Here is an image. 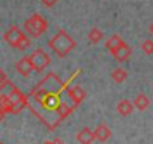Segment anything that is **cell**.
Listing matches in <instances>:
<instances>
[{
	"label": "cell",
	"mask_w": 153,
	"mask_h": 144,
	"mask_svg": "<svg viewBox=\"0 0 153 144\" xmlns=\"http://www.w3.org/2000/svg\"><path fill=\"white\" fill-rule=\"evenodd\" d=\"M66 84L56 77L54 72L50 74L27 95V108L50 129L53 131L62 122L57 116V110L62 105V92L66 90Z\"/></svg>",
	"instance_id": "cell-1"
},
{
	"label": "cell",
	"mask_w": 153,
	"mask_h": 144,
	"mask_svg": "<svg viewBox=\"0 0 153 144\" xmlns=\"http://www.w3.org/2000/svg\"><path fill=\"white\" fill-rule=\"evenodd\" d=\"M48 47L53 50V53L57 57H66L72 50H75L76 42L75 39L65 30H59L50 41H48Z\"/></svg>",
	"instance_id": "cell-2"
},
{
	"label": "cell",
	"mask_w": 153,
	"mask_h": 144,
	"mask_svg": "<svg viewBox=\"0 0 153 144\" xmlns=\"http://www.w3.org/2000/svg\"><path fill=\"white\" fill-rule=\"evenodd\" d=\"M47 29H48V21L39 14H33L29 20L24 21V30L33 39H38L41 35H44Z\"/></svg>",
	"instance_id": "cell-3"
},
{
	"label": "cell",
	"mask_w": 153,
	"mask_h": 144,
	"mask_svg": "<svg viewBox=\"0 0 153 144\" xmlns=\"http://www.w3.org/2000/svg\"><path fill=\"white\" fill-rule=\"evenodd\" d=\"M29 57H30L33 71H36V72H42V71L51 63L50 56H48L42 48H36V50L32 53V56H29Z\"/></svg>",
	"instance_id": "cell-4"
},
{
	"label": "cell",
	"mask_w": 153,
	"mask_h": 144,
	"mask_svg": "<svg viewBox=\"0 0 153 144\" xmlns=\"http://www.w3.org/2000/svg\"><path fill=\"white\" fill-rule=\"evenodd\" d=\"M23 35H24V33L20 30V27H18V26H11V27H9V30H6V32H5L3 39H5L11 47L17 48V45H18L20 39L23 38Z\"/></svg>",
	"instance_id": "cell-5"
},
{
	"label": "cell",
	"mask_w": 153,
	"mask_h": 144,
	"mask_svg": "<svg viewBox=\"0 0 153 144\" xmlns=\"http://www.w3.org/2000/svg\"><path fill=\"white\" fill-rule=\"evenodd\" d=\"M66 93H68L69 99L74 102V105H75V107H78V105L84 101V98H86V92H84L80 86H72V87H68V89H66Z\"/></svg>",
	"instance_id": "cell-6"
},
{
	"label": "cell",
	"mask_w": 153,
	"mask_h": 144,
	"mask_svg": "<svg viewBox=\"0 0 153 144\" xmlns=\"http://www.w3.org/2000/svg\"><path fill=\"white\" fill-rule=\"evenodd\" d=\"M113 57L119 62V63H125L129 57H131V54H132V50H131V47L126 44V42H123L122 45H119L113 53Z\"/></svg>",
	"instance_id": "cell-7"
},
{
	"label": "cell",
	"mask_w": 153,
	"mask_h": 144,
	"mask_svg": "<svg viewBox=\"0 0 153 144\" xmlns=\"http://www.w3.org/2000/svg\"><path fill=\"white\" fill-rule=\"evenodd\" d=\"M15 69L20 75L23 77H29L33 71V66H32V62H30V57H21L17 63H15Z\"/></svg>",
	"instance_id": "cell-8"
},
{
	"label": "cell",
	"mask_w": 153,
	"mask_h": 144,
	"mask_svg": "<svg viewBox=\"0 0 153 144\" xmlns=\"http://www.w3.org/2000/svg\"><path fill=\"white\" fill-rule=\"evenodd\" d=\"M95 140H96L95 132L90 128H83V129L78 131V134H76V141L80 144H93Z\"/></svg>",
	"instance_id": "cell-9"
},
{
	"label": "cell",
	"mask_w": 153,
	"mask_h": 144,
	"mask_svg": "<svg viewBox=\"0 0 153 144\" xmlns=\"http://www.w3.org/2000/svg\"><path fill=\"white\" fill-rule=\"evenodd\" d=\"M93 132H95V138H96L98 141H101V143L108 141V140L111 138V134H113L111 129H110L107 125H104V123H99Z\"/></svg>",
	"instance_id": "cell-10"
},
{
	"label": "cell",
	"mask_w": 153,
	"mask_h": 144,
	"mask_svg": "<svg viewBox=\"0 0 153 144\" xmlns=\"http://www.w3.org/2000/svg\"><path fill=\"white\" fill-rule=\"evenodd\" d=\"M132 111H134V104H132L131 101H128V99L119 101V104H117V113H119L120 116L126 117V116H129Z\"/></svg>",
	"instance_id": "cell-11"
},
{
	"label": "cell",
	"mask_w": 153,
	"mask_h": 144,
	"mask_svg": "<svg viewBox=\"0 0 153 144\" xmlns=\"http://www.w3.org/2000/svg\"><path fill=\"white\" fill-rule=\"evenodd\" d=\"M132 104H134V108H137L138 111H146L149 108V105H150V101H149V98L144 93H141V95H138L134 99Z\"/></svg>",
	"instance_id": "cell-12"
},
{
	"label": "cell",
	"mask_w": 153,
	"mask_h": 144,
	"mask_svg": "<svg viewBox=\"0 0 153 144\" xmlns=\"http://www.w3.org/2000/svg\"><path fill=\"white\" fill-rule=\"evenodd\" d=\"M125 41L119 36V35H113L111 38H108L107 39V42H105V48H107V51H110V53H113L119 45H122Z\"/></svg>",
	"instance_id": "cell-13"
},
{
	"label": "cell",
	"mask_w": 153,
	"mask_h": 144,
	"mask_svg": "<svg viewBox=\"0 0 153 144\" xmlns=\"http://www.w3.org/2000/svg\"><path fill=\"white\" fill-rule=\"evenodd\" d=\"M87 38H89V42H90V44H98V42L102 41L104 33H102V30H101L99 27H93V29L89 32Z\"/></svg>",
	"instance_id": "cell-14"
},
{
	"label": "cell",
	"mask_w": 153,
	"mask_h": 144,
	"mask_svg": "<svg viewBox=\"0 0 153 144\" xmlns=\"http://www.w3.org/2000/svg\"><path fill=\"white\" fill-rule=\"evenodd\" d=\"M74 105L72 107H69V104H66L65 101L62 102V105L59 107V110H57V116L60 117V120H65L68 116H71L72 114V111H74Z\"/></svg>",
	"instance_id": "cell-15"
},
{
	"label": "cell",
	"mask_w": 153,
	"mask_h": 144,
	"mask_svg": "<svg viewBox=\"0 0 153 144\" xmlns=\"http://www.w3.org/2000/svg\"><path fill=\"white\" fill-rule=\"evenodd\" d=\"M111 78L116 81V83H123L126 78H128V72L122 68H117L111 72Z\"/></svg>",
	"instance_id": "cell-16"
},
{
	"label": "cell",
	"mask_w": 153,
	"mask_h": 144,
	"mask_svg": "<svg viewBox=\"0 0 153 144\" xmlns=\"http://www.w3.org/2000/svg\"><path fill=\"white\" fill-rule=\"evenodd\" d=\"M30 44H32L30 38H29L27 35H23V38L20 39V42H18V45H17V50L24 51V50H27V48L30 47Z\"/></svg>",
	"instance_id": "cell-17"
},
{
	"label": "cell",
	"mask_w": 153,
	"mask_h": 144,
	"mask_svg": "<svg viewBox=\"0 0 153 144\" xmlns=\"http://www.w3.org/2000/svg\"><path fill=\"white\" fill-rule=\"evenodd\" d=\"M141 50H143V53L147 54V56L153 54V41H152V39H146V41L141 44Z\"/></svg>",
	"instance_id": "cell-18"
},
{
	"label": "cell",
	"mask_w": 153,
	"mask_h": 144,
	"mask_svg": "<svg viewBox=\"0 0 153 144\" xmlns=\"http://www.w3.org/2000/svg\"><path fill=\"white\" fill-rule=\"evenodd\" d=\"M39 2H41L45 8H53L54 5H57V2H60V0H39Z\"/></svg>",
	"instance_id": "cell-19"
},
{
	"label": "cell",
	"mask_w": 153,
	"mask_h": 144,
	"mask_svg": "<svg viewBox=\"0 0 153 144\" xmlns=\"http://www.w3.org/2000/svg\"><path fill=\"white\" fill-rule=\"evenodd\" d=\"M6 80H8V77H6V74H5V71L0 68V86H2Z\"/></svg>",
	"instance_id": "cell-20"
},
{
	"label": "cell",
	"mask_w": 153,
	"mask_h": 144,
	"mask_svg": "<svg viewBox=\"0 0 153 144\" xmlns=\"http://www.w3.org/2000/svg\"><path fill=\"white\" fill-rule=\"evenodd\" d=\"M5 116H6V113L3 111V110H0V123L3 122V119H5Z\"/></svg>",
	"instance_id": "cell-21"
},
{
	"label": "cell",
	"mask_w": 153,
	"mask_h": 144,
	"mask_svg": "<svg viewBox=\"0 0 153 144\" xmlns=\"http://www.w3.org/2000/svg\"><path fill=\"white\" fill-rule=\"evenodd\" d=\"M149 32H150V35L153 36V23L150 24V27H149Z\"/></svg>",
	"instance_id": "cell-22"
},
{
	"label": "cell",
	"mask_w": 153,
	"mask_h": 144,
	"mask_svg": "<svg viewBox=\"0 0 153 144\" xmlns=\"http://www.w3.org/2000/svg\"><path fill=\"white\" fill-rule=\"evenodd\" d=\"M0 144H3V143H0Z\"/></svg>",
	"instance_id": "cell-23"
}]
</instances>
